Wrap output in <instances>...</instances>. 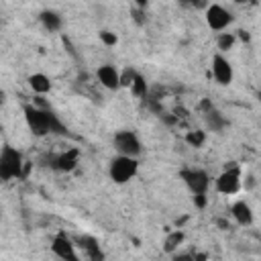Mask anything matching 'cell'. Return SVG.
Returning <instances> with one entry per match:
<instances>
[{"instance_id": "1", "label": "cell", "mask_w": 261, "mask_h": 261, "mask_svg": "<svg viewBox=\"0 0 261 261\" xmlns=\"http://www.w3.org/2000/svg\"><path fill=\"white\" fill-rule=\"evenodd\" d=\"M24 122L29 130L35 137H47V135H57V137H73L67 128V124L61 122V118L47 106L41 104H24Z\"/></svg>"}, {"instance_id": "2", "label": "cell", "mask_w": 261, "mask_h": 261, "mask_svg": "<svg viewBox=\"0 0 261 261\" xmlns=\"http://www.w3.org/2000/svg\"><path fill=\"white\" fill-rule=\"evenodd\" d=\"M31 163L24 161L22 153L12 147V145H4L0 149V181L6 184L10 179H24L29 173Z\"/></svg>"}, {"instance_id": "3", "label": "cell", "mask_w": 261, "mask_h": 261, "mask_svg": "<svg viewBox=\"0 0 261 261\" xmlns=\"http://www.w3.org/2000/svg\"><path fill=\"white\" fill-rule=\"evenodd\" d=\"M139 171V161L137 157H128V155H116L110 165H108V175L114 184H126L130 181Z\"/></svg>"}, {"instance_id": "4", "label": "cell", "mask_w": 261, "mask_h": 261, "mask_svg": "<svg viewBox=\"0 0 261 261\" xmlns=\"http://www.w3.org/2000/svg\"><path fill=\"white\" fill-rule=\"evenodd\" d=\"M179 179L186 184V188L192 192V196H202L210 188V175L198 167H184L179 171Z\"/></svg>"}, {"instance_id": "5", "label": "cell", "mask_w": 261, "mask_h": 261, "mask_svg": "<svg viewBox=\"0 0 261 261\" xmlns=\"http://www.w3.org/2000/svg\"><path fill=\"white\" fill-rule=\"evenodd\" d=\"M112 145H114V149H116L118 155L137 157L143 151V145H141V141H139V137H137L135 130H118L114 135V139H112Z\"/></svg>"}, {"instance_id": "6", "label": "cell", "mask_w": 261, "mask_h": 261, "mask_svg": "<svg viewBox=\"0 0 261 261\" xmlns=\"http://www.w3.org/2000/svg\"><path fill=\"white\" fill-rule=\"evenodd\" d=\"M241 181H243L241 167L239 165H232V167H226L214 179V188H216V192H220L224 196H232V194H237L241 190Z\"/></svg>"}, {"instance_id": "7", "label": "cell", "mask_w": 261, "mask_h": 261, "mask_svg": "<svg viewBox=\"0 0 261 261\" xmlns=\"http://www.w3.org/2000/svg\"><path fill=\"white\" fill-rule=\"evenodd\" d=\"M234 20L232 12L226 10L222 4H208L206 6V24L212 31H224Z\"/></svg>"}, {"instance_id": "8", "label": "cell", "mask_w": 261, "mask_h": 261, "mask_svg": "<svg viewBox=\"0 0 261 261\" xmlns=\"http://www.w3.org/2000/svg\"><path fill=\"white\" fill-rule=\"evenodd\" d=\"M51 251L53 255H57L59 259L65 261H77V253H75V243L69 239V234H65L63 230H59L53 241H51Z\"/></svg>"}, {"instance_id": "9", "label": "cell", "mask_w": 261, "mask_h": 261, "mask_svg": "<svg viewBox=\"0 0 261 261\" xmlns=\"http://www.w3.org/2000/svg\"><path fill=\"white\" fill-rule=\"evenodd\" d=\"M210 69H212V77L216 80V84H220V86H228V84L232 82V75H234L232 65H230V61H228L222 53L212 55Z\"/></svg>"}, {"instance_id": "10", "label": "cell", "mask_w": 261, "mask_h": 261, "mask_svg": "<svg viewBox=\"0 0 261 261\" xmlns=\"http://www.w3.org/2000/svg\"><path fill=\"white\" fill-rule=\"evenodd\" d=\"M77 163H80V149H75V147L73 149H67V151L59 153V155H53L49 159V167L55 169V171H59V173L73 171L77 167Z\"/></svg>"}, {"instance_id": "11", "label": "cell", "mask_w": 261, "mask_h": 261, "mask_svg": "<svg viewBox=\"0 0 261 261\" xmlns=\"http://www.w3.org/2000/svg\"><path fill=\"white\" fill-rule=\"evenodd\" d=\"M96 77L98 82L106 88V90H118L120 88V80H118V69L110 63H104L96 69Z\"/></svg>"}, {"instance_id": "12", "label": "cell", "mask_w": 261, "mask_h": 261, "mask_svg": "<svg viewBox=\"0 0 261 261\" xmlns=\"http://www.w3.org/2000/svg\"><path fill=\"white\" fill-rule=\"evenodd\" d=\"M230 216H232L234 222L241 224V226H251V224H253V210H251V206H249L245 200H237V202L230 206Z\"/></svg>"}, {"instance_id": "13", "label": "cell", "mask_w": 261, "mask_h": 261, "mask_svg": "<svg viewBox=\"0 0 261 261\" xmlns=\"http://www.w3.org/2000/svg\"><path fill=\"white\" fill-rule=\"evenodd\" d=\"M75 245L82 247V251L86 253L88 259H92V261H100V259H104V253L100 251V245H98V241H96L94 237L82 234V237L75 239Z\"/></svg>"}, {"instance_id": "14", "label": "cell", "mask_w": 261, "mask_h": 261, "mask_svg": "<svg viewBox=\"0 0 261 261\" xmlns=\"http://www.w3.org/2000/svg\"><path fill=\"white\" fill-rule=\"evenodd\" d=\"M204 120H206L208 130H212V133H222V128L228 124V120L222 116V112H218L214 106L204 112Z\"/></svg>"}, {"instance_id": "15", "label": "cell", "mask_w": 261, "mask_h": 261, "mask_svg": "<svg viewBox=\"0 0 261 261\" xmlns=\"http://www.w3.org/2000/svg\"><path fill=\"white\" fill-rule=\"evenodd\" d=\"M39 20H41V24H43L49 33H57V31H61V27H63V18H61V14L55 12V10H43V12L39 14Z\"/></svg>"}, {"instance_id": "16", "label": "cell", "mask_w": 261, "mask_h": 261, "mask_svg": "<svg viewBox=\"0 0 261 261\" xmlns=\"http://www.w3.org/2000/svg\"><path fill=\"white\" fill-rule=\"evenodd\" d=\"M29 86H31V90H33L35 94L43 96V94H47V92L51 90V80H49V75H45V73H31V75H29Z\"/></svg>"}, {"instance_id": "17", "label": "cell", "mask_w": 261, "mask_h": 261, "mask_svg": "<svg viewBox=\"0 0 261 261\" xmlns=\"http://www.w3.org/2000/svg\"><path fill=\"white\" fill-rule=\"evenodd\" d=\"M130 88V92L137 96V98H145L147 94H149V84H147V77L143 75V73H139L137 71V75H135V80H133V84L128 86Z\"/></svg>"}, {"instance_id": "18", "label": "cell", "mask_w": 261, "mask_h": 261, "mask_svg": "<svg viewBox=\"0 0 261 261\" xmlns=\"http://www.w3.org/2000/svg\"><path fill=\"white\" fill-rule=\"evenodd\" d=\"M184 239H186V237H184V232H181L179 228H177V230H171V232L165 237V243H163V245H165V251H167V253H173V251L184 243Z\"/></svg>"}, {"instance_id": "19", "label": "cell", "mask_w": 261, "mask_h": 261, "mask_svg": "<svg viewBox=\"0 0 261 261\" xmlns=\"http://www.w3.org/2000/svg\"><path fill=\"white\" fill-rule=\"evenodd\" d=\"M186 143L190 145V147H194V149H200V147H204V143H206V133L204 130H188L186 133Z\"/></svg>"}, {"instance_id": "20", "label": "cell", "mask_w": 261, "mask_h": 261, "mask_svg": "<svg viewBox=\"0 0 261 261\" xmlns=\"http://www.w3.org/2000/svg\"><path fill=\"white\" fill-rule=\"evenodd\" d=\"M234 43H237L234 33H220L218 39H216V45H218V51H220V53L230 51V49L234 47Z\"/></svg>"}, {"instance_id": "21", "label": "cell", "mask_w": 261, "mask_h": 261, "mask_svg": "<svg viewBox=\"0 0 261 261\" xmlns=\"http://www.w3.org/2000/svg\"><path fill=\"white\" fill-rule=\"evenodd\" d=\"M135 75H137V69H135V67H124L122 71H118V80H120V88H128V86L133 84V80H135Z\"/></svg>"}, {"instance_id": "22", "label": "cell", "mask_w": 261, "mask_h": 261, "mask_svg": "<svg viewBox=\"0 0 261 261\" xmlns=\"http://www.w3.org/2000/svg\"><path fill=\"white\" fill-rule=\"evenodd\" d=\"M98 37H100V41H102L106 47H114V45L118 43V37H116L114 33H110V31H100Z\"/></svg>"}, {"instance_id": "23", "label": "cell", "mask_w": 261, "mask_h": 261, "mask_svg": "<svg viewBox=\"0 0 261 261\" xmlns=\"http://www.w3.org/2000/svg\"><path fill=\"white\" fill-rule=\"evenodd\" d=\"M177 2L184 4V6H190V8H200V6L206 4V0H177Z\"/></svg>"}, {"instance_id": "24", "label": "cell", "mask_w": 261, "mask_h": 261, "mask_svg": "<svg viewBox=\"0 0 261 261\" xmlns=\"http://www.w3.org/2000/svg\"><path fill=\"white\" fill-rule=\"evenodd\" d=\"M206 202H208V200H206V194H202V196H194V204H196L198 208H204Z\"/></svg>"}, {"instance_id": "25", "label": "cell", "mask_w": 261, "mask_h": 261, "mask_svg": "<svg viewBox=\"0 0 261 261\" xmlns=\"http://www.w3.org/2000/svg\"><path fill=\"white\" fill-rule=\"evenodd\" d=\"M234 37H239V39H241V41H249V39H251V37H249V33H247V31H237V35H234Z\"/></svg>"}, {"instance_id": "26", "label": "cell", "mask_w": 261, "mask_h": 261, "mask_svg": "<svg viewBox=\"0 0 261 261\" xmlns=\"http://www.w3.org/2000/svg\"><path fill=\"white\" fill-rule=\"evenodd\" d=\"M147 2H149V0H135V4H137L139 8H145V6H147Z\"/></svg>"}, {"instance_id": "27", "label": "cell", "mask_w": 261, "mask_h": 261, "mask_svg": "<svg viewBox=\"0 0 261 261\" xmlns=\"http://www.w3.org/2000/svg\"><path fill=\"white\" fill-rule=\"evenodd\" d=\"M4 102H6V92H4V90H0V106H2Z\"/></svg>"}, {"instance_id": "28", "label": "cell", "mask_w": 261, "mask_h": 261, "mask_svg": "<svg viewBox=\"0 0 261 261\" xmlns=\"http://www.w3.org/2000/svg\"><path fill=\"white\" fill-rule=\"evenodd\" d=\"M237 4H245V2H251V0H234Z\"/></svg>"}, {"instance_id": "29", "label": "cell", "mask_w": 261, "mask_h": 261, "mask_svg": "<svg viewBox=\"0 0 261 261\" xmlns=\"http://www.w3.org/2000/svg\"><path fill=\"white\" fill-rule=\"evenodd\" d=\"M0 214H2V212H0Z\"/></svg>"}]
</instances>
